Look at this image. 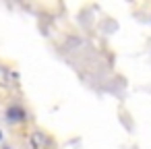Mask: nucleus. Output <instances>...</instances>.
Masks as SVG:
<instances>
[{"instance_id":"obj_3","label":"nucleus","mask_w":151,"mask_h":149,"mask_svg":"<svg viewBox=\"0 0 151 149\" xmlns=\"http://www.w3.org/2000/svg\"><path fill=\"white\" fill-rule=\"evenodd\" d=\"M0 87H9V73L0 66Z\"/></svg>"},{"instance_id":"obj_1","label":"nucleus","mask_w":151,"mask_h":149,"mask_svg":"<svg viewBox=\"0 0 151 149\" xmlns=\"http://www.w3.org/2000/svg\"><path fill=\"white\" fill-rule=\"evenodd\" d=\"M29 141H31V147H33V149H54V147H56L54 139H52L48 132H44V130L31 132Z\"/></svg>"},{"instance_id":"obj_2","label":"nucleus","mask_w":151,"mask_h":149,"mask_svg":"<svg viewBox=\"0 0 151 149\" xmlns=\"http://www.w3.org/2000/svg\"><path fill=\"white\" fill-rule=\"evenodd\" d=\"M6 116H9L11 122H23V120H25V112H23L19 106H11V108L6 110Z\"/></svg>"},{"instance_id":"obj_4","label":"nucleus","mask_w":151,"mask_h":149,"mask_svg":"<svg viewBox=\"0 0 151 149\" xmlns=\"http://www.w3.org/2000/svg\"><path fill=\"white\" fill-rule=\"evenodd\" d=\"M4 149H9V147H4Z\"/></svg>"}]
</instances>
